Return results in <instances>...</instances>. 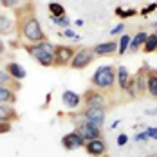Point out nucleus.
<instances>
[{
  "instance_id": "obj_37",
  "label": "nucleus",
  "mask_w": 157,
  "mask_h": 157,
  "mask_svg": "<svg viewBox=\"0 0 157 157\" xmlns=\"http://www.w3.org/2000/svg\"><path fill=\"white\" fill-rule=\"evenodd\" d=\"M49 101H51V94H47V98H45V107L49 105ZM45 107H44V109H45Z\"/></svg>"
},
{
  "instance_id": "obj_8",
  "label": "nucleus",
  "mask_w": 157,
  "mask_h": 157,
  "mask_svg": "<svg viewBox=\"0 0 157 157\" xmlns=\"http://www.w3.org/2000/svg\"><path fill=\"white\" fill-rule=\"evenodd\" d=\"M79 117L87 119L89 123H92V125L98 126V128H103V125H105V117H107V110L89 109V107H85V109L79 112Z\"/></svg>"
},
{
  "instance_id": "obj_16",
  "label": "nucleus",
  "mask_w": 157,
  "mask_h": 157,
  "mask_svg": "<svg viewBox=\"0 0 157 157\" xmlns=\"http://www.w3.org/2000/svg\"><path fill=\"white\" fill-rule=\"evenodd\" d=\"M146 94L157 99V69H148L146 72Z\"/></svg>"
},
{
  "instance_id": "obj_9",
  "label": "nucleus",
  "mask_w": 157,
  "mask_h": 157,
  "mask_svg": "<svg viewBox=\"0 0 157 157\" xmlns=\"http://www.w3.org/2000/svg\"><path fill=\"white\" fill-rule=\"evenodd\" d=\"M62 144L65 150H76V148H83L85 146V141H83V137L79 136L76 130H72V132H69V134H65L62 137Z\"/></svg>"
},
{
  "instance_id": "obj_28",
  "label": "nucleus",
  "mask_w": 157,
  "mask_h": 157,
  "mask_svg": "<svg viewBox=\"0 0 157 157\" xmlns=\"http://www.w3.org/2000/svg\"><path fill=\"white\" fill-rule=\"evenodd\" d=\"M62 36H65V38H71V40H79V38H81V36H79V34H76V33L72 31L71 27H69V29H65V31L62 33Z\"/></svg>"
},
{
  "instance_id": "obj_2",
  "label": "nucleus",
  "mask_w": 157,
  "mask_h": 157,
  "mask_svg": "<svg viewBox=\"0 0 157 157\" xmlns=\"http://www.w3.org/2000/svg\"><path fill=\"white\" fill-rule=\"evenodd\" d=\"M24 49L42 67H54V51H56V45L51 44L49 40H44L40 44H25Z\"/></svg>"
},
{
  "instance_id": "obj_11",
  "label": "nucleus",
  "mask_w": 157,
  "mask_h": 157,
  "mask_svg": "<svg viewBox=\"0 0 157 157\" xmlns=\"http://www.w3.org/2000/svg\"><path fill=\"white\" fill-rule=\"evenodd\" d=\"M148 69H150V65H148V63H144V65H143L136 74H132V76H134V81H136V90H137V96H144V94H146V72H148Z\"/></svg>"
},
{
  "instance_id": "obj_36",
  "label": "nucleus",
  "mask_w": 157,
  "mask_h": 157,
  "mask_svg": "<svg viewBox=\"0 0 157 157\" xmlns=\"http://www.w3.org/2000/svg\"><path fill=\"white\" fill-rule=\"evenodd\" d=\"M146 114H148V116H155V114H157V109H154V110H146Z\"/></svg>"
},
{
  "instance_id": "obj_40",
  "label": "nucleus",
  "mask_w": 157,
  "mask_h": 157,
  "mask_svg": "<svg viewBox=\"0 0 157 157\" xmlns=\"http://www.w3.org/2000/svg\"><path fill=\"white\" fill-rule=\"evenodd\" d=\"M155 34H157V25H155Z\"/></svg>"
},
{
  "instance_id": "obj_42",
  "label": "nucleus",
  "mask_w": 157,
  "mask_h": 157,
  "mask_svg": "<svg viewBox=\"0 0 157 157\" xmlns=\"http://www.w3.org/2000/svg\"><path fill=\"white\" fill-rule=\"evenodd\" d=\"M155 157H157V155H155Z\"/></svg>"
},
{
  "instance_id": "obj_39",
  "label": "nucleus",
  "mask_w": 157,
  "mask_h": 157,
  "mask_svg": "<svg viewBox=\"0 0 157 157\" xmlns=\"http://www.w3.org/2000/svg\"><path fill=\"white\" fill-rule=\"evenodd\" d=\"M119 123H121V121H114V123H112V128H117V126H119Z\"/></svg>"
},
{
  "instance_id": "obj_5",
  "label": "nucleus",
  "mask_w": 157,
  "mask_h": 157,
  "mask_svg": "<svg viewBox=\"0 0 157 157\" xmlns=\"http://www.w3.org/2000/svg\"><path fill=\"white\" fill-rule=\"evenodd\" d=\"M94 52H92V49L90 47H79L76 49V54H74V58H72V62H71V69H74V71H81V69H85V67H89L90 63L94 62Z\"/></svg>"
},
{
  "instance_id": "obj_22",
  "label": "nucleus",
  "mask_w": 157,
  "mask_h": 157,
  "mask_svg": "<svg viewBox=\"0 0 157 157\" xmlns=\"http://www.w3.org/2000/svg\"><path fill=\"white\" fill-rule=\"evenodd\" d=\"M0 85H7V87H13V89H20V83L15 81V79L11 78L7 72H6V69H0Z\"/></svg>"
},
{
  "instance_id": "obj_32",
  "label": "nucleus",
  "mask_w": 157,
  "mask_h": 157,
  "mask_svg": "<svg viewBox=\"0 0 157 157\" xmlns=\"http://www.w3.org/2000/svg\"><path fill=\"white\" fill-rule=\"evenodd\" d=\"M123 31H125V24H117V25L110 31V34H112V36H116V34H121Z\"/></svg>"
},
{
  "instance_id": "obj_13",
  "label": "nucleus",
  "mask_w": 157,
  "mask_h": 157,
  "mask_svg": "<svg viewBox=\"0 0 157 157\" xmlns=\"http://www.w3.org/2000/svg\"><path fill=\"white\" fill-rule=\"evenodd\" d=\"M4 69H6V72H7V74H9L11 78L15 79V81H18V83H20L22 79L25 78V76H27L25 69H24V67H22L20 63H16V62H9V63H6V67H4Z\"/></svg>"
},
{
  "instance_id": "obj_19",
  "label": "nucleus",
  "mask_w": 157,
  "mask_h": 157,
  "mask_svg": "<svg viewBox=\"0 0 157 157\" xmlns=\"http://www.w3.org/2000/svg\"><path fill=\"white\" fill-rule=\"evenodd\" d=\"M146 38H148V33H144V31L136 33V34L132 36V40H130V47H128V51H130V52H137L139 49H143Z\"/></svg>"
},
{
  "instance_id": "obj_1",
  "label": "nucleus",
  "mask_w": 157,
  "mask_h": 157,
  "mask_svg": "<svg viewBox=\"0 0 157 157\" xmlns=\"http://www.w3.org/2000/svg\"><path fill=\"white\" fill-rule=\"evenodd\" d=\"M15 11H16V15H18L16 31H18V36H20V38H24L27 44H40V42L47 40L45 34H44L42 25H40V22H38V18L34 16V7H33V4L27 7L25 13H24L20 7H16Z\"/></svg>"
},
{
  "instance_id": "obj_15",
  "label": "nucleus",
  "mask_w": 157,
  "mask_h": 157,
  "mask_svg": "<svg viewBox=\"0 0 157 157\" xmlns=\"http://www.w3.org/2000/svg\"><path fill=\"white\" fill-rule=\"evenodd\" d=\"M62 101L69 110H76L79 107V103H81V96L76 94V92H72V90H63Z\"/></svg>"
},
{
  "instance_id": "obj_26",
  "label": "nucleus",
  "mask_w": 157,
  "mask_h": 157,
  "mask_svg": "<svg viewBox=\"0 0 157 157\" xmlns=\"http://www.w3.org/2000/svg\"><path fill=\"white\" fill-rule=\"evenodd\" d=\"M52 22H54L56 25L63 27V29H69V27H71V20L67 18V15H65V16H60V18H52Z\"/></svg>"
},
{
  "instance_id": "obj_41",
  "label": "nucleus",
  "mask_w": 157,
  "mask_h": 157,
  "mask_svg": "<svg viewBox=\"0 0 157 157\" xmlns=\"http://www.w3.org/2000/svg\"><path fill=\"white\" fill-rule=\"evenodd\" d=\"M146 157H154V155H146Z\"/></svg>"
},
{
  "instance_id": "obj_21",
  "label": "nucleus",
  "mask_w": 157,
  "mask_h": 157,
  "mask_svg": "<svg viewBox=\"0 0 157 157\" xmlns=\"http://www.w3.org/2000/svg\"><path fill=\"white\" fill-rule=\"evenodd\" d=\"M130 40H132V36H130V34H121V38H119V42H117V54H119V56H123V54L128 52Z\"/></svg>"
},
{
  "instance_id": "obj_7",
  "label": "nucleus",
  "mask_w": 157,
  "mask_h": 157,
  "mask_svg": "<svg viewBox=\"0 0 157 157\" xmlns=\"http://www.w3.org/2000/svg\"><path fill=\"white\" fill-rule=\"evenodd\" d=\"M74 54H76V49L72 47V45H56V51H54V65L56 67L71 65Z\"/></svg>"
},
{
  "instance_id": "obj_33",
  "label": "nucleus",
  "mask_w": 157,
  "mask_h": 157,
  "mask_svg": "<svg viewBox=\"0 0 157 157\" xmlns=\"http://www.w3.org/2000/svg\"><path fill=\"white\" fill-rule=\"evenodd\" d=\"M146 134H148V137L157 139V126H150V128H146Z\"/></svg>"
},
{
  "instance_id": "obj_20",
  "label": "nucleus",
  "mask_w": 157,
  "mask_h": 157,
  "mask_svg": "<svg viewBox=\"0 0 157 157\" xmlns=\"http://www.w3.org/2000/svg\"><path fill=\"white\" fill-rule=\"evenodd\" d=\"M15 29V22L7 15H0V34H11Z\"/></svg>"
},
{
  "instance_id": "obj_25",
  "label": "nucleus",
  "mask_w": 157,
  "mask_h": 157,
  "mask_svg": "<svg viewBox=\"0 0 157 157\" xmlns=\"http://www.w3.org/2000/svg\"><path fill=\"white\" fill-rule=\"evenodd\" d=\"M136 13H137V11H136V9H132V7H130V9H123L121 6H119V7H116V15L119 16V18H123V20H125V18H130V16H134Z\"/></svg>"
},
{
  "instance_id": "obj_14",
  "label": "nucleus",
  "mask_w": 157,
  "mask_h": 157,
  "mask_svg": "<svg viewBox=\"0 0 157 157\" xmlns=\"http://www.w3.org/2000/svg\"><path fill=\"white\" fill-rule=\"evenodd\" d=\"M16 103V89L0 85V105H15Z\"/></svg>"
},
{
  "instance_id": "obj_4",
  "label": "nucleus",
  "mask_w": 157,
  "mask_h": 157,
  "mask_svg": "<svg viewBox=\"0 0 157 157\" xmlns=\"http://www.w3.org/2000/svg\"><path fill=\"white\" fill-rule=\"evenodd\" d=\"M81 101H85V107H89V109H103V110L109 109L107 92H101V90H96V89H89L81 96Z\"/></svg>"
},
{
  "instance_id": "obj_6",
  "label": "nucleus",
  "mask_w": 157,
  "mask_h": 157,
  "mask_svg": "<svg viewBox=\"0 0 157 157\" xmlns=\"http://www.w3.org/2000/svg\"><path fill=\"white\" fill-rule=\"evenodd\" d=\"M76 132L83 137V141H94V139H101V128L94 126L92 123H89L87 119L79 117L76 121Z\"/></svg>"
},
{
  "instance_id": "obj_17",
  "label": "nucleus",
  "mask_w": 157,
  "mask_h": 157,
  "mask_svg": "<svg viewBox=\"0 0 157 157\" xmlns=\"http://www.w3.org/2000/svg\"><path fill=\"white\" fill-rule=\"evenodd\" d=\"M130 72H128V69L123 67V65H119L117 69H116V81H117V87H119V90H123L125 92L126 87H128V81H130Z\"/></svg>"
},
{
  "instance_id": "obj_24",
  "label": "nucleus",
  "mask_w": 157,
  "mask_h": 157,
  "mask_svg": "<svg viewBox=\"0 0 157 157\" xmlns=\"http://www.w3.org/2000/svg\"><path fill=\"white\" fill-rule=\"evenodd\" d=\"M49 13H51V18H60V16H65V9H63L62 4L51 2L49 4Z\"/></svg>"
},
{
  "instance_id": "obj_31",
  "label": "nucleus",
  "mask_w": 157,
  "mask_h": 157,
  "mask_svg": "<svg viewBox=\"0 0 157 157\" xmlns=\"http://www.w3.org/2000/svg\"><path fill=\"white\" fill-rule=\"evenodd\" d=\"M116 143H117V146H125L126 143H128V136H126V134H119Z\"/></svg>"
},
{
  "instance_id": "obj_38",
  "label": "nucleus",
  "mask_w": 157,
  "mask_h": 157,
  "mask_svg": "<svg viewBox=\"0 0 157 157\" xmlns=\"http://www.w3.org/2000/svg\"><path fill=\"white\" fill-rule=\"evenodd\" d=\"M83 24H85V22H83V20H76V25H78V27H81V25H83Z\"/></svg>"
},
{
  "instance_id": "obj_23",
  "label": "nucleus",
  "mask_w": 157,
  "mask_h": 157,
  "mask_svg": "<svg viewBox=\"0 0 157 157\" xmlns=\"http://www.w3.org/2000/svg\"><path fill=\"white\" fill-rule=\"evenodd\" d=\"M143 51L144 52H155L157 51V34H148V38H146V42H144V45H143Z\"/></svg>"
},
{
  "instance_id": "obj_30",
  "label": "nucleus",
  "mask_w": 157,
  "mask_h": 157,
  "mask_svg": "<svg viewBox=\"0 0 157 157\" xmlns=\"http://www.w3.org/2000/svg\"><path fill=\"white\" fill-rule=\"evenodd\" d=\"M7 132H11V123L0 121V134H7Z\"/></svg>"
},
{
  "instance_id": "obj_12",
  "label": "nucleus",
  "mask_w": 157,
  "mask_h": 157,
  "mask_svg": "<svg viewBox=\"0 0 157 157\" xmlns=\"http://www.w3.org/2000/svg\"><path fill=\"white\" fill-rule=\"evenodd\" d=\"M94 56H110V54H116L117 52V42H101L92 47Z\"/></svg>"
},
{
  "instance_id": "obj_18",
  "label": "nucleus",
  "mask_w": 157,
  "mask_h": 157,
  "mask_svg": "<svg viewBox=\"0 0 157 157\" xmlns=\"http://www.w3.org/2000/svg\"><path fill=\"white\" fill-rule=\"evenodd\" d=\"M18 112L13 105H0V121H6V123H13L18 121Z\"/></svg>"
},
{
  "instance_id": "obj_27",
  "label": "nucleus",
  "mask_w": 157,
  "mask_h": 157,
  "mask_svg": "<svg viewBox=\"0 0 157 157\" xmlns=\"http://www.w3.org/2000/svg\"><path fill=\"white\" fill-rule=\"evenodd\" d=\"M155 9H157V2H152V4H148L146 7H143V9H141V15L143 16H148L150 13H154Z\"/></svg>"
},
{
  "instance_id": "obj_35",
  "label": "nucleus",
  "mask_w": 157,
  "mask_h": 157,
  "mask_svg": "<svg viewBox=\"0 0 157 157\" xmlns=\"http://www.w3.org/2000/svg\"><path fill=\"white\" fill-rule=\"evenodd\" d=\"M6 52V45H4V42H2V38H0V56Z\"/></svg>"
},
{
  "instance_id": "obj_3",
  "label": "nucleus",
  "mask_w": 157,
  "mask_h": 157,
  "mask_svg": "<svg viewBox=\"0 0 157 157\" xmlns=\"http://www.w3.org/2000/svg\"><path fill=\"white\" fill-rule=\"evenodd\" d=\"M90 85L96 90H110L116 85V67L114 65H101L96 69L90 78Z\"/></svg>"
},
{
  "instance_id": "obj_29",
  "label": "nucleus",
  "mask_w": 157,
  "mask_h": 157,
  "mask_svg": "<svg viewBox=\"0 0 157 157\" xmlns=\"http://www.w3.org/2000/svg\"><path fill=\"white\" fill-rule=\"evenodd\" d=\"M0 6H4V7H18V2L15 0H0Z\"/></svg>"
},
{
  "instance_id": "obj_34",
  "label": "nucleus",
  "mask_w": 157,
  "mask_h": 157,
  "mask_svg": "<svg viewBox=\"0 0 157 157\" xmlns=\"http://www.w3.org/2000/svg\"><path fill=\"white\" fill-rule=\"evenodd\" d=\"M134 139H136V141H146V139H148V134H146V128H144L143 132H139V134H137V136H136Z\"/></svg>"
},
{
  "instance_id": "obj_10",
  "label": "nucleus",
  "mask_w": 157,
  "mask_h": 157,
  "mask_svg": "<svg viewBox=\"0 0 157 157\" xmlns=\"http://www.w3.org/2000/svg\"><path fill=\"white\" fill-rule=\"evenodd\" d=\"M83 148L87 150V154H89V155H92V157H103V155H107V143L103 141V139L87 141Z\"/></svg>"
}]
</instances>
